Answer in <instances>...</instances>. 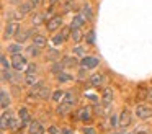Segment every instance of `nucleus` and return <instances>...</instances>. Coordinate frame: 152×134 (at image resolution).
Segmentation results:
<instances>
[{
  "label": "nucleus",
  "instance_id": "c85d7f7f",
  "mask_svg": "<svg viewBox=\"0 0 152 134\" xmlns=\"http://www.w3.org/2000/svg\"><path fill=\"white\" fill-rule=\"evenodd\" d=\"M72 75L70 74H64V72H61V74H57V80L61 82V83H62V82H70L72 80Z\"/></svg>",
  "mask_w": 152,
  "mask_h": 134
},
{
  "label": "nucleus",
  "instance_id": "2eb2a0df",
  "mask_svg": "<svg viewBox=\"0 0 152 134\" xmlns=\"http://www.w3.org/2000/svg\"><path fill=\"white\" fill-rule=\"evenodd\" d=\"M70 108H72V105H69V103H66V101H61V105L57 106V114H67L70 111Z\"/></svg>",
  "mask_w": 152,
  "mask_h": 134
},
{
  "label": "nucleus",
  "instance_id": "6ab92c4d",
  "mask_svg": "<svg viewBox=\"0 0 152 134\" xmlns=\"http://www.w3.org/2000/svg\"><path fill=\"white\" fill-rule=\"evenodd\" d=\"M21 126H23V121L21 119H13V118L10 119V124H8V127H10L12 131H18Z\"/></svg>",
  "mask_w": 152,
  "mask_h": 134
},
{
  "label": "nucleus",
  "instance_id": "7c9ffc66",
  "mask_svg": "<svg viewBox=\"0 0 152 134\" xmlns=\"http://www.w3.org/2000/svg\"><path fill=\"white\" fill-rule=\"evenodd\" d=\"M64 97H66V93H64L62 90H56V92L53 93V100H54V101H62Z\"/></svg>",
  "mask_w": 152,
  "mask_h": 134
},
{
  "label": "nucleus",
  "instance_id": "72a5a7b5",
  "mask_svg": "<svg viewBox=\"0 0 152 134\" xmlns=\"http://www.w3.org/2000/svg\"><path fill=\"white\" fill-rule=\"evenodd\" d=\"M28 52H30L31 56H38L39 54V48H38V46H30V48H28Z\"/></svg>",
  "mask_w": 152,
  "mask_h": 134
},
{
  "label": "nucleus",
  "instance_id": "4468645a",
  "mask_svg": "<svg viewBox=\"0 0 152 134\" xmlns=\"http://www.w3.org/2000/svg\"><path fill=\"white\" fill-rule=\"evenodd\" d=\"M90 83H92L93 87H100V85L103 83V75H102V74H93V75H90Z\"/></svg>",
  "mask_w": 152,
  "mask_h": 134
},
{
  "label": "nucleus",
  "instance_id": "4c0bfd02",
  "mask_svg": "<svg viewBox=\"0 0 152 134\" xmlns=\"http://www.w3.org/2000/svg\"><path fill=\"white\" fill-rule=\"evenodd\" d=\"M34 72H36V64H28L26 74H34Z\"/></svg>",
  "mask_w": 152,
  "mask_h": 134
},
{
  "label": "nucleus",
  "instance_id": "a878e982",
  "mask_svg": "<svg viewBox=\"0 0 152 134\" xmlns=\"http://www.w3.org/2000/svg\"><path fill=\"white\" fill-rule=\"evenodd\" d=\"M25 83L30 85V87H33V85L36 83V75L34 74H26L25 75Z\"/></svg>",
  "mask_w": 152,
  "mask_h": 134
},
{
  "label": "nucleus",
  "instance_id": "1a4fd4ad",
  "mask_svg": "<svg viewBox=\"0 0 152 134\" xmlns=\"http://www.w3.org/2000/svg\"><path fill=\"white\" fill-rule=\"evenodd\" d=\"M10 119H12V113L7 110H4V113H2V121H0V127H2V129H7L8 124H10Z\"/></svg>",
  "mask_w": 152,
  "mask_h": 134
},
{
  "label": "nucleus",
  "instance_id": "ea45409f",
  "mask_svg": "<svg viewBox=\"0 0 152 134\" xmlns=\"http://www.w3.org/2000/svg\"><path fill=\"white\" fill-rule=\"evenodd\" d=\"M85 75H87V67L82 65V69L79 70V78H85Z\"/></svg>",
  "mask_w": 152,
  "mask_h": 134
},
{
  "label": "nucleus",
  "instance_id": "dca6fc26",
  "mask_svg": "<svg viewBox=\"0 0 152 134\" xmlns=\"http://www.w3.org/2000/svg\"><path fill=\"white\" fill-rule=\"evenodd\" d=\"M33 29H30V31H18L17 33V41L18 42H23V41H26L28 38H30L31 34H33Z\"/></svg>",
  "mask_w": 152,
  "mask_h": 134
},
{
  "label": "nucleus",
  "instance_id": "ddd939ff",
  "mask_svg": "<svg viewBox=\"0 0 152 134\" xmlns=\"http://www.w3.org/2000/svg\"><path fill=\"white\" fill-rule=\"evenodd\" d=\"M83 23H85V16L83 15H77V16H74V20H72V28H82L83 26Z\"/></svg>",
  "mask_w": 152,
  "mask_h": 134
},
{
  "label": "nucleus",
  "instance_id": "e433bc0d",
  "mask_svg": "<svg viewBox=\"0 0 152 134\" xmlns=\"http://www.w3.org/2000/svg\"><path fill=\"white\" fill-rule=\"evenodd\" d=\"M64 41H66V39L62 38V34L54 36V38H53V42H54V44H61V42H64Z\"/></svg>",
  "mask_w": 152,
  "mask_h": 134
},
{
  "label": "nucleus",
  "instance_id": "49530a36",
  "mask_svg": "<svg viewBox=\"0 0 152 134\" xmlns=\"http://www.w3.org/2000/svg\"><path fill=\"white\" fill-rule=\"evenodd\" d=\"M62 134H72V133H70V131H67V129H66V131H62Z\"/></svg>",
  "mask_w": 152,
  "mask_h": 134
},
{
  "label": "nucleus",
  "instance_id": "aec40b11",
  "mask_svg": "<svg viewBox=\"0 0 152 134\" xmlns=\"http://www.w3.org/2000/svg\"><path fill=\"white\" fill-rule=\"evenodd\" d=\"M0 98H2V108H4V110H7V106L10 105V97L7 95V92H5V90H2Z\"/></svg>",
  "mask_w": 152,
  "mask_h": 134
},
{
  "label": "nucleus",
  "instance_id": "39448f33",
  "mask_svg": "<svg viewBox=\"0 0 152 134\" xmlns=\"http://www.w3.org/2000/svg\"><path fill=\"white\" fill-rule=\"evenodd\" d=\"M80 64H82L83 67H87V69H95L96 65H98V59L92 57V56H87V57H83L82 61H80Z\"/></svg>",
  "mask_w": 152,
  "mask_h": 134
},
{
  "label": "nucleus",
  "instance_id": "c756f323",
  "mask_svg": "<svg viewBox=\"0 0 152 134\" xmlns=\"http://www.w3.org/2000/svg\"><path fill=\"white\" fill-rule=\"evenodd\" d=\"M43 20H44L43 13H36V15L33 16V20H31V23H33L34 26H38V25H41V23H43Z\"/></svg>",
  "mask_w": 152,
  "mask_h": 134
},
{
  "label": "nucleus",
  "instance_id": "f8f14e48",
  "mask_svg": "<svg viewBox=\"0 0 152 134\" xmlns=\"http://www.w3.org/2000/svg\"><path fill=\"white\" fill-rule=\"evenodd\" d=\"M79 116H80V119H82V121H88L90 118H92V108H90V106L82 108V110L79 111Z\"/></svg>",
  "mask_w": 152,
  "mask_h": 134
},
{
  "label": "nucleus",
  "instance_id": "393cba45",
  "mask_svg": "<svg viewBox=\"0 0 152 134\" xmlns=\"http://www.w3.org/2000/svg\"><path fill=\"white\" fill-rule=\"evenodd\" d=\"M82 15L85 16V20H92L93 15H92V8H90V5H83L82 7Z\"/></svg>",
  "mask_w": 152,
  "mask_h": 134
},
{
  "label": "nucleus",
  "instance_id": "cd10ccee",
  "mask_svg": "<svg viewBox=\"0 0 152 134\" xmlns=\"http://www.w3.org/2000/svg\"><path fill=\"white\" fill-rule=\"evenodd\" d=\"M64 12H72L74 8H75V2H74V0H66V2H64Z\"/></svg>",
  "mask_w": 152,
  "mask_h": 134
},
{
  "label": "nucleus",
  "instance_id": "79ce46f5",
  "mask_svg": "<svg viewBox=\"0 0 152 134\" xmlns=\"http://www.w3.org/2000/svg\"><path fill=\"white\" fill-rule=\"evenodd\" d=\"M30 2L33 3V7H34V8H36V7H39L41 3H43V0H30Z\"/></svg>",
  "mask_w": 152,
  "mask_h": 134
},
{
  "label": "nucleus",
  "instance_id": "c03bdc74",
  "mask_svg": "<svg viewBox=\"0 0 152 134\" xmlns=\"http://www.w3.org/2000/svg\"><path fill=\"white\" fill-rule=\"evenodd\" d=\"M49 57H57V52H56V51H53V52L49 54Z\"/></svg>",
  "mask_w": 152,
  "mask_h": 134
},
{
  "label": "nucleus",
  "instance_id": "f704fd0d",
  "mask_svg": "<svg viewBox=\"0 0 152 134\" xmlns=\"http://www.w3.org/2000/svg\"><path fill=\"white\" fill-rule=\"evenodd\" d=\"M70 33H72V26H70V28H62V33H61V34H62L64 39H67L70 36Z\"/></svg>",
  "mask_w": 152,
  "mask_h": 134
},
{
  "label": "nucleus",
  "instance_id": "6e6552de",
  "mask_svg": "<svg viewBox=\"0 0 152 134\" xmlns=\"http://www.w3.org/2000/svg\"><path fill=\"white\" fill-rule=\"evenodd\" d=\"M20 31V26H18V23H8L7 29H5V38H10V36H17V33Z\"/></svg>",
  "mask_w": 152,
  "mask_h": 134
},
{
  "label": "nucleus",
  "instance_id": "9d476101",
  "mask_svg": "<svg viewBox=\"0 0 152 134\" xmlns=\"http://www.w3.org/2000/svg\"><path fill=\"white\" fill-rule=\"evenodd\" d=\"M102 100H103L105 105H111V101H113V90L111 88H103Z\"/></svg>",
  "mask_w": 152,
  "mask_h": 134
},
{
  "label": "nucleus",
  "instance_id": "f3484780",
  "mask_svg": "<svg viewBox=\"0 0 152 134\" xmlns=\"http://www.w3.org/2000/svg\"><path fill=\"white\" fill-rule=\"evenodd\" d=\"M62 101H66V103H69V105H75V103H77V97H75V93H74V92H67Z\"/></svg>",
  "mask_w": 152,
  "mask_h": 134
},
{
  "label": "nucleus",
  "instance_id": "0eeeda50",
  "mask_svg": "<svg viewBox=\"0 0 152 134\" xmlns=\"http://www.w3.org/2000/svg\"><path fill=\"white\" fill-rule=\"evenodd\" d=\"M28 133H30V134H43L44 133V127L41 126L38 121H31L30 126H28Z\"/></svg>",
  "mask_w": 152,
  "mask_h": 134
},
{
  "label": "nucleus",
  "instance_id": "de8ad7c7",
  "mask_svg": "<svg viewBox=\"0 0 152 134\" xmlns=\"http://www.w3.org/2000/svg\"><path fill=\"white\" fill-rule=\"evenodd\" d=\"M149 97L152 98V88H151V90H149Z\"/></svg>",
  "mask_w": 152,
  "mask_h": 134
},
{
  "label": "nucleus",
  "instance_id": "58836bf2",
  "mask_svg": "<svg viewBox=\"0 0 152 134\" xmlns=\"http://www.w3.org/2000/svg\"><path fill=\"white\" fill-rule=\"evenodd\" d=\"M49 133L51 134H62V131H61L59 127H56V126H51L49 127Z\"/></svg>",
  "mask_w": 152,
  "mask_h": 134
},
{
  "label": "nucleus",
  "instance_id": "09e8293b",
  "mask_svg": "<svg viewBox=\"0 0 152 134\" xmlns=\"http://www.w3.org/2000/svg\"><path fill=\"white\" fill-rule=\"evenodd\" d=\"M54 2H56V0H51V3H54Z\"/></svg>",
  "mask_w": 152,
  "mask_h": 134
},
{
  "label": "nucleus",
  "instance_id": "b1692460",
  "mask_svg": "<svg viewBox=\"0 0 152 134\" xmlns=\"http://www.w3.org/2000/svg\"><path fill=\"white\" fill-rule=\"evenodd\" d=\"M49 95H51L49 87H43V88H41V92L38 93V98H41V100H48V98H49Z\"/></svg>",
  "mask_w": 152,
  "mask_h": 134
},
{
  "label": "nucleus",
  "instance_id": "9b49d317",
  "mask_svg": "<svg viewBox=\"0 0 152 134\" xmlns=\"http://www.w3.org/2000/svg\"><path fill=\"white\" fill-rule=\"evenodd\" d=\"M33 44L34 46H38V48H46V44H48V39L44 38L43 34H36L34 36V39H33Z\"/></svg>",
  "mask_w": 152,
  "mask_h": 134
},
{
  "label": "nucleus",
  "instance_id": "f257e3e1",
  "mask_svg": "<svg viewBox=\"0 0 152 134\" xmlns=\"http://www.w3.org/2000/svg\"><path fill=\"white\" fill-rule=\"evenodd\" d=\"M26 57H23L21 54H13V57H12V67L15 69V70H23L25 67H26Z\"/></svg>",
  "mask_w": 152,
  "mask_h": 134
},
{
  "label": "nucleus",
  "instance_id": "c9c22d12",
  "mask_svg": "<svg viewBox=\"0 0 152 134\" xmlns=\"http://www.w3.org/2000/svg\"><path fill=\"white\" fill-rule=\"evenodd\" d=\"M0 61H2V72L8 70V61H7V57H5V56H2V59H0Z\"/></svg>",
  "mask_w": 152,
  "mask_h": 134
},
{
  "label": "nucleus",
  "instance_id": "bb28decb",
  "mask_svg": "<svg viewBox=\"0 0 152 134\" xmlns=\"http://www.w3.org/2000/svg\"><path fill=\"white\" fill-rule=\"evenodd\" d=\"M147 97H149L147 88H145V87H139V90H137V100H145Z\"/></svg>",
  "mask_w": 152,
  "mask_h": 134
},
{
  "label": "nucleus",
  "instance_id": "2f4dec72",
  "mask_svg": "<svg viewBox=\"0 0 152 134\" xmlns=\"http://www.w3.org/2000/svg\"><path fill=\"white\" fill-rule=\"evenodd\" d=\"M62 67H64V64H62V62H57V64H54L53 65V67H51V70H53L54 72V74H61V70H62Z\"/></svg>",
  "mask_w": 152,
  "mask_h": 134
},
{
  "label": "nucleus",
  "instance_id": "20e7f679",
  "mask_svg": "<svg viewBox=\"0 0 152 134\" xmlns=\"http://www.w3.org/2000/svg\"><path fill=\"white\" fill-rule=\"evenodd\" d=\"M131 111L129 110H123L121 114H119V119H118V126L119 127H126L131 124Z\"/></svg>",
  "mask_w": 152,
  "mask_h": 134
},
{
  "label": "nucleus",
  "instance_id": "4be33fe9",
  "mask_svg": "<svg viewBox=\"0 0 152 134\" xmlns=\"http://www.w3.org/2000/svg\"><path fill=\"white\" fill-rule=\"evenodd\" d=\"M21 42H15V44H10L8 46V51L12 52V54H21Z\"/></svg>",
  "mask_w": 152,
  "mask_h": 134
},
{
  "label": "nucleus",
  "instance_id": "473e14b6",
  "mask_svg": "<svg viewBox=\"0 0 152 134\" xmlns=\"http://www.w3.org/2000/svg\"><path fill=\"white\" fill-rule=\"evenodd\" d=\"M87 42H88V44H93V42H95V31H88L87 33Z\"/></svg>",
  "mask_w": 152,
  "mask_h": 134
},
{
  "label": "nucleus",
  "instance_id": "a211bd4d",
  "mask_svg": "<svg viewBox=\"0 0 152 134\" xmlns=\"http://www.w3.org/2000/svg\"><path fill=\"white\" fill-rule=\"evenodd\" d=\"M62 64H64V67H75V65H77V59L67 56V57L62 59Z\"/></svg>",
  "mask_w": 152,
  "mask_h": 134
},
{
  "label": "nucleus",
  "instance_id": "423d86ee",
  "mask_svg": "<svg viewBox=\"0 0 152 134\" xmlns=\"http://www.w3.org/2000/svg\"><path fill=\"white\" fill-rule=\"evenodd\" d=\"M18 116H20V119L23 121V126H28V124L31 123V114H30V111H28L26 108H20V110H18Z\"/></svg>",
  "mask_w": 152,
  "mask_h": 134
},
{
  "label": "nucleus",
  "instance_id": "412c9836",
  "mask_svg": "<svg viewBox=\"0 0 152 134\" xmlns=\"http://www.w3.org/2000/svg\"><path fill=\"white\" fill-rule=\"evenodd\" d=\"M70 38H72L75 42H79L80 39L83 38V36H82V31H80V28H72V33H70Z\"/></svg>",
  "mask_w": 152,
  "mask_h": 134
},
{
  "label": "nucleus",
  "instance_id": "a18cd8bd",
  "mask_svg": "<svg viewBox=\"0 0 152 134\" xmlns=\"http://www.w3.org/2000/svg\"><path fill=\"white\" fill-rule=\"evenodd\" d=\"M136 134H147V133H145V131H137Z\"/></svg>",
  "mask_w": 152,
  "mask_h": 134
},
{
  "label": "nucleus",
  "instance_id": "7ed1b4c3",
  "mask_svg": "<svg viewBox=\"0 0 152 134\" xmlns=\"http://www.w3.org/2000/svg\"><path fill=\"white\" fill-rule=\"evenodd\" d=\"M61 26H62V16L61 15H56V16H51L49 20H48V25H46V28H48V31H56V29H59Z\"/></svg>",
  "mask_w": 152,
  "mask_h": 134
},
{
  "label": "nucleus",
  "instance_id": "37998d69",
  "mask_svg": "<svg viewBox=\"0 0 152 134\" xmlns=\"http://www.w3.org/2000/svg\"><path fill=\"white\" fill-rule=\"evenodd\" d=\"M83 133H85V134H95V129H93V127H85Z\"/></svg>",
  "mask_w": 152,
  "mask_h": 134
},
{
  "label": "nucleus",
  "instance_id": "a19ab883",
  "mask_svg": "<svg viewBox=\"0 0 152 134\" xmlns=\"http://www.w3.org/2000/svg\"><path fill=\"white\" fill-rule=\"evenodd\" d=\"M74 52H75L77 56H82V54H83V48H80V46H77V48L74 49Z\"/></svg>",
  "mask_w": 152,
  "mask_h": 134
},
{
  "label": "nucleus",
  "instance_id": "5701e85b",
  "mask_svg": "<svg viewBox=\"0 0 152 134\" xmlns=\"http://www.w3.org/2000/svg\"><path fill=\"white\" fill-rule=\"evenodd\" d=\"M33 8H34V7H33V3H31V2H26V3H21V5H20V12L23 13V15L30 13Z\"/></svg>",
  "mask_w": 152,
  "mask_h": 134
},
{
  "label": "nucleus",
  "instance_id": "f03ea898",
  "mask_svg": "<svg viewBox=\"0 0 152 134\" xmlns=\"http://www.w3.org/2000/svg\"><path fill=\"white\" fill-rule=\"evenodd\" d=\"M136 116L139 119H149V118H152V108L145 106V105H137L136 106Z\"/></svg>",
  "mask_w": 152,
  "mask_h": 134
}]
</instances>
